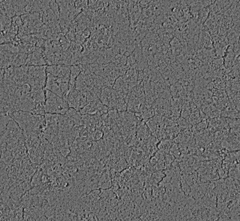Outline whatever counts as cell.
I'll return each instance as SVG.
<instances>
[{
    "label": "cell",
    "instance_id": "cell-1",
    "mask_svg": "<svg viewBox=\"0 0 240 221\" xmlns=\"http://www.w3.org/2000/svg\"><path fill=\"white\" fill-rule=\"evenodd\" d=\"M27 58H28V53H19L15 59L14 60L12 66L19 67L25 66L27 63Z\"/></svg>",
    "mask_w": 240,
    "mask_h": 221
},
{
    "label": "cell",
    "instance_id": "cell-2",
    "mask_svg": "<svg viewBox=\"0 0 240 221\" xmlns=\"http://www.w3.org/2000/svg\"><path fill=\"white\" fill-rule=\"evenodd\" d=\"M49 5H50V7H51V10L53 11L54 14H55V15L56 17V19H59V18H60L59 6V5H58L57 2H56V0H51V1H50V3H49Z\"/></svg>",
    "mask_w": 240,
    "mask_h": 221
},
{
    "label": "cell",
    "instance_id": "cell-3",
    "mask_svg": "<svg viewBox=\"0 0 240 221\" xmlns=\"http://www.w3.org/2000/svg\"><path fill=\"white\" fill-rule=\"evenodd\" d=\"M124 83H125V81H124V79H123V76L119 77L117 79L115 80V84H114V85H113V89L116 91L122 90H123V85H124Z\"/></svg>",
    "mask_w": 240,
    "mask_h": 221
},
{
    "label": "cell",
    "instance_id": "cell-4",
    "mask_svg": "<svg viewBox=\"0 0 240 221\" xmlns=\"http://www.w3.org/2000/svg\"><path fill=\"white\" fill-rule=\"evenodd\" d=\"M225 119H226V121H227L230 129L239 127V119H231V118H228V117H226Z\"/></svg>",
    "mask_w": 240,
    "mask_h": 221
},
{
    "label": "cell",
    "instance_id": "cell-5",
    "mask_svg": "<svg viewBox=\"0 0 240 221\" xmlns=\"http://www.w3.org/2000/svg\"><path fill=\"white\" fill-rule=\"evenodd\" d=\"M88 69H89L91 74H95L98 75L99 72V69H100V65L98 64L97 62H95V63L89 65Z\"/></svg>",
    "mask_w": 240,
    "mask_h": 221
},
{
    "label": "cell",
    "instance_id": "cell-6",
    "mask_svg": "<svg viewBox=\"0 0 240 221\" xmlns=\"http://www.w3.org/2000/svg\"><path fill=\"white\" fill-rule=\"evenodd\" d=\"M103 137V130H100V129H96L93 133V135H92V139H93L94 141H99Z\"/></svg>",
    "mask_w": 240,
    "mask_h": 221
},
{
    "label": "cell",
    "instance_id": "cell-7",
    "mask_svg": "<svg viewBox=\"0 0 240 221\" xmlns=\"http://www.w3.org/2000/svg\"><path fill=\"white\" fill-rule=\"evenodd\" d=\"M59 86H60V89H61L62 90V93H63V94H65V93H67V91L69 90V82H62L60 83V84H59Z\"/></svg>",
    "mask_w": 240,
    "mask_h": 221
},
{
    "label": "cell",
    "instance_id": "cell-8",
    "mask_svg": "<svg viewBox=\"0 0 240 221\" xmlns=\"http://www.w3.org/2000/svg\"><path fill=\"white\" fill-rule=\"evenodd\" d=\"M170 46H178L181 45V43L179 42V40L176 37H174L169 43Z\"/></svg>",
    "mask_w": 240,
    "mask_h": 221
}]
</instances>
